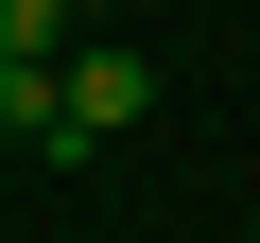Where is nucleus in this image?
<instances>
[{
  "label": "nucleus",
  "mask_w": 260,
  "mask_h": 243,
  "mask_svg": "<svg viewBox=\"0 0 260 243\" xmlns=\"http://www.w3.org/2000/svg\"><path fill=\"white\" fill-rule=\"evenodd\" d=\"M139 104H156V70L121 52V35H87V52H70V122H52V157H35V174H87V157H104Z\"/></svg>",
  "instance_id": "nucleus-1"
},
{
  "label": "nucleus",
  "mask_w": 260,
  "mask_h": 243,
  "mask_svg": "<svg viewBox=\"0 0 260 243\" xmlns=\"http://www.w3.org/2000/svg\"><path fill=\"white\" fill-rule=\"evenodd\" d=\"M70 35H87L70 0H0V70H70Z\"/></svg>",
  "instance_id": "nucleus-2"
},
{
  "label": "nucleus",
  "mask_w": 260,
  "mask_h": 243,
  "mask_svg": "<svg viewBox=\"0 0 260 243\" xmlns=\"http://www.w3.org/2000/svg\"><path fill=\"white\" fill-rule=\"evenodd\" d=\"M70 18H121V0H70Z\"/></svg>",
  "instance_id": "nucleus-3"
},
{
  "label": "nucleus",
  "mask_w": 260,
  "mask_h": 243,
  "mask_svg": "<svg viewBox=\"0 0 260 243\" xmlns=\"http://www.w3.org/2000/svg\"><path fill=\"white\" fill-rule=\"evenodd\" d=\"M243 243H260V208H243Z\"/></svg>",
  "instance_id": "nucleus-4"
}]
</instances>
